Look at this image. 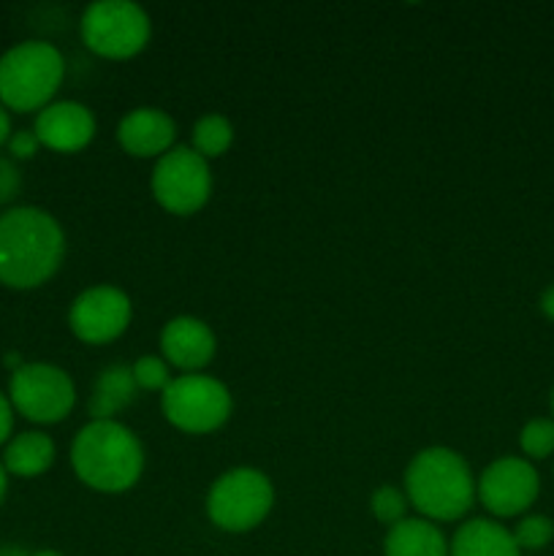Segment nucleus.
I'll return each mask as SVG.
<instances>
[{
  "mask_svg": "<svg viewBox=\"0 0 554 556\" xmlns=\"http://www.w3.org/2000/svg\"><path fill=\"white\" fill-rule=\"evenodd\" d=\"M65 233L49 212L14 206L0 215V282L16 291L38 288L60 269Z\"/></svg>",
  "mask_w": 554,
  "mask_h": 556,
  "instance_id": "obj_1",
  "label": "nucleus"
},
{
  "mask_svg": "<svg viewBox=\"0 0 554 556\" xmlns=\"http://www.w3.org/2000/svg\"><path fill=\"white\" fill-rule=\"evenodd\" d=\"M71 465L85 486L119 494L136 486L144 472V448L119 421H90L71 443Z\"/></svg>",
  "mask_w": 554,
  "mask_h": 556,
  "instance_id": "obj_2",
  "label": "nucleus"
},
{
  "mask_svg": "<svg viewBox=\"0 0 554 556\" xmlns=\"http://www.w3.org/2000/svg\"><path fill=\"white\" fill-rule=\"evenodd\" d=\"M407 503L427 521H456L476 503V478L456 451L432 445L418 451L405 470Z\"/></svg>",
  "mask_w": 554,
  "mask_h": 556,
  "instance_id": "obj_3",
  "label": "nucleus"
},
{
  "mask_svg": "<svg viewBox=\"0 0 554 556\" xmlns=\"http://www.w3.org/2000/svg\"><path fill=\"white\" fill-rule=\"evenodd\" d=\"M65 63L58 47L47 41H22L0 58V106L36 112L52 103L63 85Z\"/></svg>",
  "mask_w": 554,
  "mask_h": 556,
  "instance_id": "obj_4",
  "label": "nucleus"
},
{
  "mask_svg": "<svg viewBox=\"0 0 554 556\" xmlns=\"http://www.w3.org/2000/svg\"><path fill=\"white\" fill-rule=\"evenodd\" d=\"M275 489L261 470L234 467L212 483L206 494V516L223 532H250L269 516Z\"/></svg>",
  "mask_w": 554,
  "mask_h": 556,
  "instance_id": "obj_5",
  "label": "nucleus"
},
{
  "mask_svg": "<svg viewBox=\"0 0 554 556\" xmlns=\"http://www.w3.org/2000/svg\"><path fill=\"white\" fill-rule=\"evenodd\" d=\"M231 391L210 375L190 372L172 378L161 391V410L172 427L188 434H210L231 416Z\"/></svg>",
  "mask_w": 554,
  "mask_h": 556,
  "instance_id": "obj_6",
  "label": "nucleus"
},
{
  "mask_svg": "<svg viewBox=\"0 0 554 556\" xmlns=\"http://www.w3.org/2000/svg\"><path fill=\"white\" fill-rule=\"evenodd\" d=\"M81 41L109 60L139 54L152 36L150 14L134 0H96L81 14Z\"/></svg>",
  "mask_w": 554,
  "mask_h": 556,
  "instance_id": "obj_7",
  "label": "nucleus"
},
{
  "mask_svg": "<svg viewBox=\"0 0 554 556\" xmlns=\"http://www.w3.org/2000/svg\"><path fill=\"white\" fill-rule=\"evenodd\" d=\"M9 400L16 413L36 424H58L76 405L74 380L58 364L33 362L11 372Z\"/></svg>",
  "mask_w": 554,
  "mask_h": 556,
  "instance_id": "obj_8",
  "label": "nucleus"
},
{
  "mask_svg": "<svg viewBox=\"0 0 554 556\" xmlns=\"http://www.w3.org/2000/svg\"><path fill=\"white\" fill-rule=\"evenodd\" d=\"M212 174L206 157L190 147H172L152 168V195L172 215H193L210 201Z\"/></svg>",
  "mask_w": 554,
  "mask_h": 556,
  "instance_id": "obj_9",
  "label": "nucleus"
},
{
  "mask_svg": "<svg viewBox=\"0 0 554 556\" xmlns=\"http://www.w3.org/2000/svg\"><path fill=\"white\" fill-rule=\"evenodd\" d=\"M541 492L536 467L521 456H503L492 462L476 481V497L498 519H511L530 508Z\"/></svg>",
  "mask_w": 554,
  "mask_h": 556,
  "instance_id": "obj_10",
  "label": "nucleus"
},
{
  "mask_svg": "<svg viewBox=\"0 0 554 556\" xmlns=\"http://www.w3.org/2000/svg\"><path fill=\"white\" fill-rule=\"evenodd\" d=\"M134 304L125 291L114 286H92L74 299L68 309L71 331L81 342L103 345L123 334L130 326Z\"/></svg>",
  "mask_w": 554,
  "mask_h": 556,
  "instance_id": "obj_11",
  "label": "nucleus"
},
{
  "mask_svg": "<svg viewBox=\"0 0 554 556\" xmlns=\"http://www.w3.org/2000/svg\"><path fill=\"white\" fill-rule=\"evenodd\" d=\"M41 147L54 152H79L96 136V117L85 103L76 101H52L41 109L33 125Z\"/></svg>",
  "mask_w": 554,
  "mask_h": 556,
  "instance_id": "obj_12",
  "label": "nucleus"
},
{
  "mask_svg": "<svg viewBox=\"0 0 554 556\" xmlns=\"http://www.w3.org/2000/svg\"><path fill=\"white\" fill-rule=\"evenodd\" d=\"M217 340L215 331L204 320L193 315H179L172 318L161 331V353L166 364L182 369L185 375L204 369L215 358Z\"/></svg>",
  "mask_w": 554,
  "mask_h": 556,
  "instance_id": "obj_13",
  "label": "nucleus"
},
{
  "mask_svg": "<svg viewBox=\"0 0 554 556\" xmlns=\"http://www.w3.org/2000/svg\"><path fill=\"white\" fill-rule=\"evenodd\" d=\"M177 139V123L163 109L139 106L117 123V141L134 157L166 155Z\"/></svg>",
  "mask_w": 554,
  "mask_h": 556,
  "instance_id": "obj_14",
  "label": "nucleus"
},
{
  "mask_svg": "<svg viewBox=\"0 0 554 556\" xmlns=\"http://www.w3.org/2000/svg\"><path fill=\"white\" fill-rule=\"evenodd\" d=\"M449 556H521V548L500 521L470 519L456 530Z\"/></svg>",
  "mask_w": 554,
  "mask_h": 556,
  "instance_id": "obj_15",
  "label": "nucleus"
},
{
  "mask_svg": "<svg viewBox=\"0 0 554 556\" xmlns=\"http://www.w3.org/2000/svg\"><path fill=\"white\" fill-rule=\"evenodd\" d=\"M136 391L139 386H136L134 369L128 364H112L103 369L96 378L90 405H87L92 421H114V416L136 400Z\"/></svg>",
  "mask_w": 554,
  "mask_h": 556,
  "instance_id": "obj_16",
  "label": "nucleus"
},
{
  "mask_svg": "<svg viewBox=\"0 0 554 556\" xmlns=\"http://www.w3.org/2000/svg\"><path fill=\"white\" fill-rule=\"evenodd\" d=\"M386 556H449V541L438 525L427 519H405L389 527L383 543Z\"/></svg>",
  "mask_w": 554,
  "mask_h": 556,
  "instance_id": "obj_17",
  "label": "nucleus"
},
{
  "mask_svg": "<svg viewBox=\"0 0 554 556\" xmlns=\"http://www.w3.org/2000/svg\"><path fill=\"white\" fill-rule=\"evenodd\" d=\"M54 443L43 432H22L9 440L3 454L5 472L16 478H36L52 467Z\"/></svg>",
  "mask_w": 554,
  "mask_h": 556,
  "instance_id": "obj_18",
  "label": "nucleus"
},
{
  "mask_svg": "<svg viewBox=\"0 0 554 556\" xmlns=\"http://www.w3.org/2000/svg\"><path fill=\"white\" fill-rule=\"evenodd\" d=\"M234 141V125L223 114H204L193 125V150L201 157H221Z\"/></svg>",
  "mask_w": 554,
  "mask_h": 556,
  "instance_id": "obj_19",
  "label": "nucleus"
},
{
  "mask_svg": "<svg viewBox=\"0 0 554 556\" xmlns=\"http://www.w3.org/2000/svg\"><path fill=\"white\" fill-rule=\"evenodd\" d=\"M519 445L527 459H546L554 454V418H532L521 427Z\"/></svg>",
  "mask_w": 554,
  "mask_h": 556,
  "instance_id": "obj_20",
  "label": "nucleus"
},
{
  "mask_svg": "<svg viewBox=\"0 0 554 556\" xmlns=\"http://www.w3.org/2000/svg\"><path fill=\"white\" fill-rule=\"evenodd\" d=\"M514 541L521 552H541L554 541V521L549 516L532 514L516 525Z\"/></svg>",
  "mask_w": 554,
  "mask_h": 556,
  "instance_id": "obj_21",
  "label": "nucleus"
},
{
  "mask_svg": "<svg viewBox=\"0 0 554 556\" xmlns=\"http://www.w3.org/2000/svg\"><path fill=\"white\" fill-rule=\"evenodd\" d=\"M369 508H373V516L380 525L394 527L407 519V494L394 486H380L369 497Z\"/></svg>",
  "mask_w": 554,
  "mask_h": 556,
  "instance_id": "obj_22",
  "label": "nucleus"
},
{
  "mask_svg": "<svg viewBox=\"0 0 554 556\" xmlns=\"http://www.w3.org/2000/svg\"><path fill=\"white\" fill-rule=\"evenodd\" d=\"M134 369V380L139 389L144 391H163L172 383V375H168L166 358L161 356H141L139 362L130 364Z\"/></svg>",
  "mask_w": 554,
  "mask_h": 556,
  "instance_id": "obj_23",
  "label": "nucleus"
},
{
  "mask_svg": "<svg viewBox=\"0 0 554 556\" xmlns=\"http://www.w3.org/2000/svg\"><path fill=\"white\" fill-rule=\"evenodd\" d=\"M22 174L11 157H0V204H9L20 195Z\"/></svg>",
  "mask_w": 554,
  "mask_h": 556,
  "instance_id": "obj_24",
  "label": "nucleus"
},
{
  "mask_svg": "<svg viewBox=\"0 0 554 556\" xmlns=\"http://www.w3.org/2000/svg\"><path fill=\"white\" fill-rule=\"evenodd\" d=\"M41 147L38 136L33 130H16V134L9 136V152L16 157V161H27L33 157Z\"/></svg>",
  "mask_w": 554,
  "mask_h": 556,
  "instance_id": "obj_25",
  "label": "nucleus"
},
{
  "mask_svg": "<svg viewBox=\"0 0 554 556\" xmlns=\"http://www.w3.org/2000/svg\"><path fill=\"white\" fill-rule=\"evenodd\" d=\"M11 429H14V405L9 396L0 391V445L11 440Z\"/></svg>",
  "mask_w": 554,
  "mask_h": 556,
  "instance_id": "obj_26",
  "label": "nucleus"
},
{
  "mask_svg": "<svg viewBox=\"0 0 554 556\" xmlns=\"http://www.w3.org/2000/svg\"><path fill=\"white\" fill-rule=\"evenodd\" d=\"M541 313L546 315L549 320H554V286H549L546 291L541 293Z\"/></svg>",
  "mask_w": 554,
  "mask_h": 556,
  "instance_id": "obj_27",
  "label": "nucleus"
},
{
  "mask_svg": "<svg viewBox=\"0 0 554 556\" xmlns=\"http://www.w3.org/2000/svg\"><path fill=\"white\" fill-rule=\"evenodd\" d=\"M11 136V119H9V112H5L3 106H0V144H5Z\"/></svg>",
  "mask_w": 554,
  "mask_h": 556,
  "instance_id": "obj_28",
  "label": "nucleus"
},
{
  "mask_svg": "<svg viewBox=\"0 0 554 556\" xmlns=\"http://www.w3.org/2000/svg\"><path fill=\"white\" fill-rule=\"evenodd\" d=\"M9 472H5V467H3V462H0V503H3V497H5V489H9Z\"/></svg>",
  "mask_w": 554,
  "mask_h": 556,
  "instance_id": "obj_29",
  "label": "nucleus"
},
{
  "mask_svg": "<svg viewBox=\"0 0 554 556\" xmlns=\"http://www.w3.org/2000/svg\"><path fill=\"white\" fill-rule=\"evenodd\" d=\"M0 556H30V554L20 552V548H0Z\"/></svg>",
  "mask_w": 554,
  "mask_h": 556,
  "instance_id": "obj_30",
  "label": "nucleus"
},
{
  "mask_svg": "<svg viewBox=\"0 0 554 556\" xmlns=\"http://www.w3.org/2000/svg\"><path fill=\"white\" fill-rule=\"evenodd\" d=\"M30 556H63V554H58V552H49V548H47V552H36V554H30Z\"/></svg>",
  "mask_w": 554,
  "mask_h": 556,
  "instance_id": "obj_31",
  "label": "nucleus"
},
{
  "mask_svg": "<svg viewBox=\"0 0 554 556\" xmlns=\"http://www.w3.org/2000/svg\"><path fill=\"white\" fill-rule=\"evenodd\" d=\"M552 416H554V389H552Z\"/></svg>",
  "mask_w": 554,
  "mask_h": 556,
  "instance_id": "obj_32",
  "label": "nucleus"
}]
</instances>
